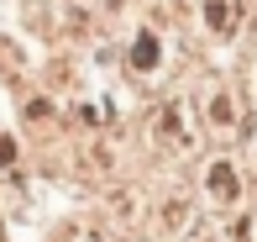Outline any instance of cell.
I'll return each instance as SVG.
<instances>
[{"instance_id":"1","label":"cell","mask_w":257,"mask_h":242,"mask_svg":"<svg viewBox=\"0 0 257 242\" xmlns=\"http://www.w3.org/2000/svg\"><path fill=\"white\" fill-rule=\"evenodd\" d=\"M153 58H158V42L142 37V42H137V53H132V63H137V68H153Z\"/></svg>"}]
</instances>
